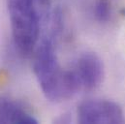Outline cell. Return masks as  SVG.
<instances>
[{
  "label": "cell",
  "instance_id": "5",
  "mask_svg": "<svg viewBox=\"0 0 125 124\" xmlns=\"http://www.w3.org/2000/svg\"><path fill=\"white\" fill-rule=\"evenodd\" d=\"M36 124L38 120L19 103L0 97V124Z\"/></svg>",
  "mask_w": 125,
  "mask_h": 124
},
{
  "label": "cell",
  "instance_id": "4",
  "mask_svg": "<svg viewBox=\"0 0 125 124\" xmlns=\"http://www.w3.org/2000/svg\"><path fill=\"white\" fill-rule=\"evenodd\" d=\"M73 72L80 88L87 91L96 89L102 83L105 76L103 61L96 53L89 52L79 56Z\"/></svg>",
  "mask_w": 125,
  "mask_h": 124
},
{
  "label": "cell",
  "instance_id": "3",
  "mask_svg": "<svg viewBox=\"0 0 125 124\" xmlns=\"http://www.w3.org/2000/svg\"><path fill=\"white\" fill-rule=\"evenodd\" d=\"M123 113L120 106L110 100L91 99L83 102L78 108V121L82 124L123 122Z\"/></svg>",
  "mask_w": 125,
  "mask_h": 124
},
{
  "label": "cell",
  "instance_id": "6",
  "mask_svg": "<svg viewBox=\"0 0 125 124\" xmlns=\"http://www.w3.org/2000/svg\"><path fill=\"white\" fill-rule=\"evenodd\" d=\"M112 13L110 0H96L94 5V15L100 22L108 21Z\"/></svg>",
  "mask_w": 125,
  "mask_h": 124
},
{
  "label": "cell",
  "instance_id": "1",
  "mask_svg": "<svg viewBox=\"0 0 125 124\" xmlns=\"http://www.w3.org/2000/svg\"><path fill=\"white\" fill-rule=\"evenodd\" d=\"M33 68L42 91L50 101L69 99L81 90L73 70L60 67L51 36L43 37L37 45Z\"/></svg>",
  "mask_w": 125,
  "mask_h": 124
},
{
  "label": "cell",
  "instance_id": "2",
  "mask_svg": "<svg viewBox=\"0 0 125 124\" xmlns=\"http://www.w3.org/2000/svg\"><path fill=\"white\" fill-rule=\"evenodd\" d=\"M15 46L23 55H29L39 41L41 18L34 0H7Z\"/></svg>",
  "mask_w": 125,
  "mask_h": 124
}]
</instances>
